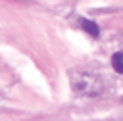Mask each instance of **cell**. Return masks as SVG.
<instances>
[{
    "label": "cell",
    "instance_id": "cell-1",
    "mask_svg": "<svg viewBox=\"0 0 123 121\" xmlns=\"http://www.w3.org/2000/svg\"><path fill=\"white\" fill-rule=\"evenodd\" d=\"M81 27H83L88 35H92V36H98V35H100L98 25H96L94 21H90V19H81Z\"/></svg>",
    "mask_w": 123,
    "mask_h": 121
},
{
    "label": "cell",
    "instance_id": "cell-2",
    "mask_svg": "<svg viewBox=\"0 0 123 121\" xmlns=\"http://www.w3.org/2000/svg\"><path fill=\"white\" fill-rule=\"evenodd\" d=\"M111 67L115 73H123V54L121 52H115L111 56Z\"/></svg>",
    "mask_w": 123,
    "mask_h": 121
}]
</instances>
